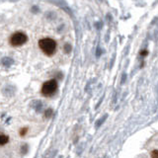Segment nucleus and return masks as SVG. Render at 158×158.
<instances>
[{
	"mask_svg": "<svg viewBox=\"0 0 158 158\" xmlns=\"http://www.w3.org/2000/svg\"><path fill=\"white\" fill-rule=\"evenodd\" d=\"M39 48H41V51L48 56H52L56 52L57 44L52 38H43L38 43Z\"/></svg>",
	"mask_w": 158,
	"mask_h": 158,
	"instance_id": "obj_1",
	"label": "nucleus"
},
{
	"mask_svg": "<svg viewBox=\"0 0 158 158\" xmlns=\"http://www.w3.org/2000/svg\"><path fill=\"white\" fill-rule=\"evenodd\" d=\"M58 90V85H57V81L56 79H51V80L46 81L42 86L41 89V93L44 97H52L56 94Z\"/></svg>",
	"mask_w": 158,
	"mask_h": 158,
	"instance_id": "obj_2",
	"label": "nucleus"
},
{
	"mask_svg": "<svg viewBox=\"0 0 158 158\" xmlns=\"http://www.w3.org/2000/svg\"><path fill=\"white\" fill-rule=\"evenodd\" d=\"M28 42V36L23 32H16L10 37V44L12 47H21Z\"/></svg>",
	"mask_w": 158,
	"mask_h": 158,
	"instance_id": "obj_3",
	"label": "nucleus"
},
{
	"mask_svg": "<svg viewBox=\"0 0 158 158\" xmlns=\"http://www.w3.org/2000/svg\"><path fill=\"white\" fill-rule=\"evenodd\" d=\"M13 59L11 57H3L1 59V64L3 66L5 67H9V66H11L12 64H13Z\"/></svg>",
	"mask_w": 158,
	"mask_h": 158,
	"instance_id": "obj_4",
	"label": "nucleus"
},
{
	"mask_svg": "<svg viewBox=\"0 0 158 158\" xmlns=\"http://www.w3.org/2000/svg\"><path fill=\"white\" fill-rule=\"evenodd\" d=\"M9 142V136L0 132V145H5Z\"/></svg>",
	"mask_w": 158,
	"mask_h": 158,
	"instance_id": "obj_5",
	"label": "nucleus"
},
{
	"mask_svg": "<svg viewBox=\"0 0 158 158\" xmlns=\"http://www.w3.org/2000/svg\"><path fill=\"white\" fill-rule=\"evenodd\" d=\"M71 49H72V47H71V44H66L63 48V51L65 53H70Z\"/></svg>",
	"mask_w": 158,
	"mask_h": 158,
	"instance_id": "obj_6",
	"label": "nucleus"
},
{
	"mask_svg": "<svg viewBox=\"0 0 158 158\" xmlns=\"http://www.w3.org/2000/svg\"><path fill=\"white\" fill-rule=\"evenodd\" d=\"M27 132H28V128H27V127H23V128H21V130H20V131H19L20 135H21V136L26 135V133H27Z\"/></svg>",
	"mask_w": 158,
	"mask_h": 158,
	"instance_id": "obj_7",
	"label": "nucleus"
},
{
	"mask_svg": "<svg viewBox=\"0 0 158 158\" xmlns=\"http://www.w3.org/2000/svg\"><path fill=\"white\" fill-rule=\"evenodd\" d=\"M52 115V109H48V110L46 111V113H44V116H46V118H51Z\"/></svg>",
	"mask_w": 158,
	"mask_h": 158,
	"instance_id": "obj_8",
	"label": "nucleus"
},
{
	"mask_svg": "<svg viewBox=\"0 0 158 158\" xmlns=\"http://www.w3.org/2000/svg\"><path fill=\"white\" fill-rule=\"evenodd\" d=\"M150 156H151V158H158V150L154 149L153 151H151Z\"/></svg>",
	"mask_w": 158,
	"mask_h": 158,
	"instance_id": "obj_9",
	"label": "nucleus"
}]
</instances>
